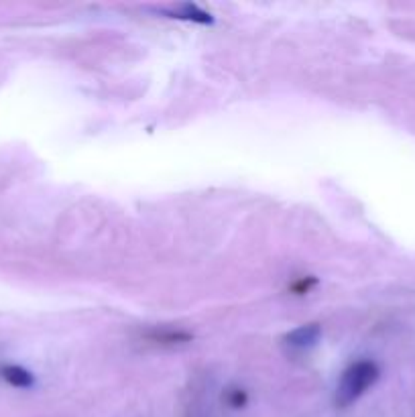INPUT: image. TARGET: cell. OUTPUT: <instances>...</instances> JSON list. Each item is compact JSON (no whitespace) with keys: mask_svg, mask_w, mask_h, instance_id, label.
<instances>
[{"mask_svg":"<svg viewBox=\"0 0 415 417\" xmlns=\"http://www.w3.org/2000/svg\"><path fill=\"white\" fill-rule=\"evenodd\" d=\"M0 375H2V379L6 380L8 385H13L17 389H29V387L35 385V377L27 368L19 366V364H6V366H2L0 368Z\"/></svg>","mask_w":415,"mask_h":417,"instance_id":"3957f363","label":"cell"},{"mask_svg":"<svg viewBox=\"0 0 415 417\" xmlns=\"http://www.w3.org/2000/svg\"><path fill=\"white\" fill-rule=\"evenodd\" d=\"M378 379V366L373 361H359L350 364L336 387V405L348 407L357 399L362 397Z\"/></svg>","mask_w":415,"mask_h":417,"instance_id":"6da1fadb","label":"cell"},{"mask_svg":"<svg viewBox=\"0 0 415 417\" xmlns=\"http://www.w3.org/2000/svg\"><path fill=\"white\" fill-rule=\"evenodd\" d=\"M321 336V328L320 323L312 322V323H303L300 328L291 330L289 334H285V344L295 348V350H307L312 346H316L318 340Z\"/></svg>","mask_w":415,"mask_h":417,"instance_id":"7a4b0ae2","label":"cell"},{"mask_svg":"<svg viewBox=\"0 0 415 417\" xmlns=\"http://www.w3.org/2000/svg\"><path fill=\"white\" fill-rule=\"evenodd\" d=\"M171 15L177 17V19L200 23V25H212V23H214V17H212L210 13H206L204 8H200L198 4H191V2H184V4H179V6H175V8L171 11Z\"/></svg>","mask_w":415,"mask_h":417,"instance_id":"277c9868","label":"cell"}]
</instances>
